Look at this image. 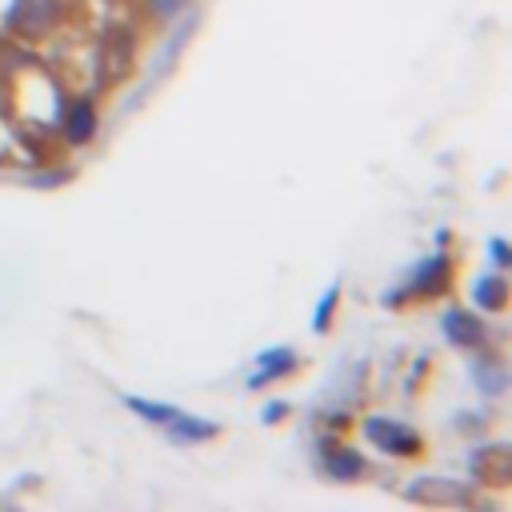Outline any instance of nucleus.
Masks as SVG:
<instances>
[{
  "instance_id": "nucleus-3",
  "label": "nucleus",
  "mask_w": 512,
  "mask_h": 512,
  "mask_svg": "<svg viewBox=\"0 0 512 512\" xmlns=\"http://www.w3.org/2000/svg\"><path fill=\"white\" fill-rule=\"evenodd\" d=\"M444 336L456 340V344H476V340L484 336V328H480V320H472L468 312H448V316H444Z\"/></svg>"
},
{
  "instance_id": "nucleus-5",
  "label": "nucleus",
  "mask_w": 512,
  "mask_h": 512,
  "mask_svg": "<svg viewBox=\"0 0 512 512\" xmlns=\"http://www.w3.org/2000/svg\"><path fill=\"white\" fill-rule=\"evenodd\" d=\"M444 284H448V260L436 256V260H428V264L416 272V288H412V292H440Z\"/></svg>"
},
{
  "instance_id": "nucleus-7",
  "label": "nucleus",
  "mask_w": 512,
  "mask_h": 512,
  "mask_svg": "<svg viewBox=\"0 0 512 512\" xmlns=\"http://www.w3.org/2000/svg\"><path fill=\"white\" fill-rule=\"evenodd\" d=\"M92 128H96V112H92V104H76L72 108V116H68V136L76 140V144H84L88 136H92Z\"/></svg>"
},
{
  "instance_id": "nucleus-4",
  "label": "nucleus",
  "mask_w": 512,
  "mask_h": 512,
  "mask_svg": "<svg viewBox=\"0 0 512 512\" xmlns=\"http://www.w3.org/2000/svg\"><path fill=\"white\" fill-rule=\"evenodd\" d=\"M176 440H212L220 428L216 424H204V420H196V416H188V412H176V420L172 424H164Z\"/></svg>"
},
{
  "instance_id": "nucleus-11",
  "label": "nucleus",
  "mask_w": 512,
  "mask_h": 512,
  "mask_svg": "<svg viewBox=\"0 0 512 512\" xmlns=\"http://www.w3.org/2000/svg\"><path fill=\"white\" fill-rule=\"evenodd\" d=\"M180 8H184V0H156V12H164V16H172Z\"/></svg>"
},
{
  "instance_id": "nucleus-9",
  "label": "nucleus",
  "mask_w": 512,
  "mask_h": 512,
  "mask_svg": "<svg viewBox=\"0 0 512 512\" xmlns=\"http://www.w3.org/2000/svg\"><path fill=\"white\" fill-rule=\"evenodd\" d=\"M492 284H496V280H480V292H476V300H480L484 308H496V304H504V288H500V292H492Z\"/></svg>"
},
{
  "instance_id": "nucleus-8",
  "label": "nucleus",
  "mask_w": 512,
  "mask_h": 512,
  "mask_svg": "<svg viewBox=\"0 0 512 512\" xmlns=\"http://www.w3.org/2000/svg\"><path fill=\"white\" fill-rule=\"evenodd\" d=\"M360 456L352 452V448H344V452H332L328 456V472L336 476V480H352V476H360Z\"/></svg>"
},
{
  "instance_id": "nucleus-6",
  "label": "nucleus",
  "mask_w": 512,
  "mask_h": 512,
  "mask_svg": "<svg viewBox=\"0 0 512 512\" xmlns=\"http://www.w3.org/2000/svg\"><path fill=\"white\" fill-rule=\"evenodd\" d=\"M124 404H128L132 412H140L144 420H152V424H172L176 412H180V408H172V404H156V400H140V396H128Z\"/></svg>"
},
{
  "instance_id": "nucleus-1",
  "label": "nucleus",
  "mask_w": 512,
  "mask_h": 512,
  "mask_svg": "<svg viewBox=\"0 0 512 512\" xmlns=\"http://www.w3.org/2000/svg\"><path fill=\"white\" fill-rule=\"evenodd\" d=\"M364 436H368L380 452H392V456H416V452L424 448V440H420L408 424L388 420V416H368V420H364Z\"/></svg>"
},
{
  "instance_id": "nucleus-2",
  "label": "nucleus",
  "mask_w": 512,
  "mask_h": 512,
  "mask_svg": "<svg viewBox=\"0 0 512 512\" xmlns=\"http://www.w3.org/2000/svg\"><path fill=\"white\" fill-rule=\"evenodd\" d=\"M296 368V356L288 352V348H272V352H260V368L248 376V384L252 388H264L268 380H276V376H288Z\"/></svg>"
},
{
  "instance_id": "nucleus-10",
  "label": "nucleus",
  "mask_w": 512,
  "mask_h": 512,
  "mask_svg": "<svg viewBox=\"0 0 512 512\" xmlns=\"http://www.w3.org/2000/svg\"><path fill=\"white\" fill-rule=\"evenodd\" d=\"M332 304H336V288L328 292V304H320V312H316V328H324V324H328V312H332Z\"/></svg>"
}]
</instances>
